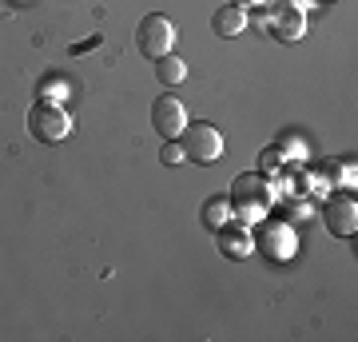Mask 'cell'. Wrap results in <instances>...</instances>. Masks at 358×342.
<instances>
[{"mask_svg": "<svg viewBox=\"0 0 358 342\" xmlns=\"http://www.w3.org/2000/svg\"><path fill=\"white\" fill-rule=\"evenodd\" d=\"M275 203V187L263 171H243L231 183V215L239 223H263L267 207Z\"/></svg>", "mask_w": 358, "mask_h": 342, "instance_id": "6da1fadb", "label": "cell"}, {"mask_svg": "<svg viewBox=\"0 0 358 342\" xmlns=\"http://www.w3.org/2000/svg\"><path fill=\"white\" fill-rule=\"evenodd\" d=\"M28 131H32L40 143H64L68 136H72V115H68L60 104L40 100L36 108L28 112Z\"/></svg>", "mask_w": 358, "mask_h": 342, "instance_id": "7a4b0ae2", "label": "cell"}, {"mask_svg": "<svg viewBox=\"0 0 358 342\" xmlns=\"http://www.w3.org/2000/svg\"><path fill=\"white\" fill-rule=\"evenodd\" d=\"M136 44H140V52L148 60H159V56H167V52L176 48V24H171L164 13L143 16L140 32H136Z\"/></svg>", "mask_w": 358, "mask_h": 342, "instance_id": "3957f363", "label": "cell"}, {"mask_svg": "<svg viewBox=\"0 0 358 342\" xmlns=\"http://www.w3.org/2000/svg\"><path fill=\"white\" fill-rule=\"evenodd\" d=\"M179 136H183L187 159H195V164H215L223 155V131L215 124H192V127H183Z\"/></svg>", "mask_w": 358, "mask_h": 342, "instance_id": "277c9868", "label": "cell"}, {"mask_svg": "<svg viewBox=\"0 0 358 342\" xmlns=\"http://www.w3.org/2000/svg\"><path fill=\"white\" fill-rule=\"evenodd\" d=\"M255 247L275 263H291L294 251H299V235H294L291 223H263L255 231Z\"/></svg>", "mask_w": 358, "mask_h": 342, "instance_id": "5b68a950", "label": "cell"}, {"mask_svg": "<svg viewBox=\"0 0 358 342\" xmlns=\"http://www.w3.org/2000/svg\"><path fill=\"white\" fill-rule=\"evenodd\" d=\"M267 28L275 40H303V32H307L303 4L299 0H275L267 8Z\"/></svg>", "mask_w": 358, "mask_h": 342, "instance_id": "8992f818", "label": "cell"}, {"mask_svg": "<svg viewBox=\"0 0 358 342\" xmlns=\"http://www.w3.org/2000/svg\"><path fill=\"white\" fill-rule=\"evenodd\" d=\"M322 223H327V231H331V235H338V239H350V235L358 231V203L350 199L346 191H338V195H327Z\"/></svg>", "mask_w": 358, "mask_h": 342, "instance_id": "52a82bcc", "label": "cell"}, {"mask_svg": "<svg viewBox=\"0 0 358 342\" xmlns=\"http://www.w3.org/2000/svg\"><path fill=\"white\" fill-rule=\"evenodd\" d=\"M152 127L164 136V140H176L179 131L187 127V108H183V100H176V96H155Z\"/></svg>", "mask_w": 358, "mask_h": 342, "instance_id": "ba28073f", "label": "cell"}, {"mask_svg": "<svg viewBox=\"0 0 358 342\" xmlns=\"http://www.w3.org/2000/svg\"><path fill=\"white\" fill-rule=\"evenodd\" d=\"M219 235V251L227 255V259H251V255H255V235H251V231L247 227H239V223H235V227H223V231H215Z\"/></svg>", "mask_w": 358, "mask_h": 342, "instance_id": "9c48e42d", "label": "cell"}, {"mask_svg": "<svg viewBox=\"0 0 358 342\" xmlns=\"http://www.w3.org/2000/svg\"><path fill=\"white\" fill-rule=\"evenodd\" d=\"M211 28H215L219 36H239L247 28V8H239V4H223L215 16H211Z\"/></svg>", "mask_w": 358, "mask_h": 342, "instance_id": "30bf717a", "label": "cell"}, {"mask_svg": "<svg viewBox=\"0 0 358 342\" xmlns=\"http://www.w3.org/2000/svg\"><path fill=\"white\" fill-rule=\"evenodd\" d=\"M155 76H159V84H167V88H176V84H183L187 80V60H179V56H159L155 60Z\"/></svg>", "mask_w": 358, "mask_h": 342, "instance_id": "8fae6325", "label": "cell"}, {"mask_svg": "<svg viewBox=\"0 0 358 342\" xmlns=\"http://www.w3.org/2000/svg\"><path fill=\"white\" fill-rule=\"evenodd\" d=\"M231 219H235V215H231V199H223V195H211V199L203 203V223H207L211 231H223Z\"/></svg>", "mask_w": 358, "mask_h": 342, "instance_id": "7c38bea8", "label": "cell"}, {"mask_svg": "<svg viewBox=\"0 0 358 342\" xmlns=\"http://www.w3.org/2000/svg\"><path fill=\"white\" fill-rule=\"evenodd\" d=\"M259 167H263V176H275V171L287 167V155H282L279 148H267V152L259 155Z\"/></svg>", "mask_w": 358, "mask_h": 342, "instance_id": "4fadbf2b", "label": "cell"}, {"mask_svg": "<svg viewBox=\"0 0 358 342\" xmlns=\"http://www.w3.org/2000/svg\"><path fill=\"white\" fill-rule=\"evenodd\" d=\"M159 159H164L167 167H179V164H183V159H187V152H183V143L167 140V143H164V152H159Z\"/></svg>", "mask_w": 358, "mask_h": 342, "instance_id": "5bb4252c", "label": "cell"}, {"mask_svg": "<svg viewBox=\"0 0 358 342\" xmlns=\"http://www.w3.org/2000/svg\"><path fill=\"white\" fill-rule=\"evenodd\" d=\"M331 176L338 179V183H343V187H346V183H350V187H355V164H334V167H331Z\"/></svg>", "mask_w": 358, "mask_h": 342, "instance_id": "9a60e30c", "label": "cell"}, {"mask_svg": "<svg viewBox=\"0 0 358 342\" xmlns=\"http://www.w3.org/2000/svg\"><path fill=\"white\" fill-rule=\"evenodd\" d=\"M231 4H239V8H247V4H263V0H231Z\"/></svg>", "mask_w": 358, "mask_h": 342, "instance_id": "2e32d148", "label": "cell"}, {"mask_svg": "<svg viewBox=\"0 0 358 342\" xmlns=\"http://www.w3.org/2000/svg\"><path fill=\"white\" fill-rule=\"evenodd\" d=\"M20 4H24V0H20Z\"/></svg>", "mask_w": 358, "mask_h": 342, "instance_id": "e0dca14e", "label": "cell"}]
</instances>
